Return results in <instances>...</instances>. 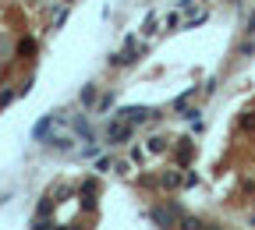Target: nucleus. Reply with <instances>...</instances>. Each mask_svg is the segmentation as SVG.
Segmentation results:
<instances>
[{
	"label": "nucleus",
	"instance_id": "f257e3e1",
	"mask_svg": "<svg viewBox=\"0 0 255 230\" xmlns=\"http://www.w3.org/2000/svg\"><path fill=\"white\" fill-rule=\"evenodd\" d=\"M181 216H184V213H181L177 206H174V209H163V206H152V209H149V220H152L156 227H163V230H174V227L181 223Z\"/></svg>",
	"mask_w": 255,
	"mask_h": 230
},
{
	"label": "nucleus",
	"instance_id": "f03ea898",
	"mask_svg": "<svg viewBox=\"0 0 255 230\" xmlns=\"http://www.w3.org/2000/svg\"><path fill=\"white\" fill-rule=\"evenodd\" d=\"M131 127L135 124H128V120H114V124H107V142L110 145H121V142H128V138H131Z\"/></svg>",
	"mask_w": 255,
	"mask_h": 230
},
{
	"label": "nucleus",
	"instance_id": "7ed1b4c3",
	"mask_svg": "<svg viewBox=\"0 0 255 230\" xmlns=\"http://www.w3.org/2000/svg\"><path fill=\"white\" fill-rule=\"evenodd\" d=\"M117 117L128 120V124H145L149 117H156V110H149V107H121Z\"/></svg>",
	"mask_w": 255,
	"mask_h": 230
},
{
	"label": "nucleus",
	"instance_id": "20e7f679",
	"mask_svg": "<svg viewBox=\"0 0 255 230\" xmlns=\"http://www.w3.org/2000/svg\"><path fill=\"white\" fill-rule=\"evenodd\" d=\"M71 127L78 131L85 142H96V135H92V127H89V117H85V114H82V117H75V120H71Z\"/></svg>",
	"mask_w": 255,
	"mask_h": 230
},
{
	"label": "nucleus",
	"instance_id": "39448f33",
	"mask_svg": "<svg viewBox=\"0 0 255 230\" xmlns=\"http://www.w3.org/2000/svg\"><path fill=\"white\" fill-rule=\"evenodd\" d=\"M78 100H82V107H96V103H100V92H96V85H82Z\"/></svg>",
	"mask_w": 255,
	"mask_h": 230
},
{
	"label": "nucleus",
	"instance_id": "423d86ee",
	"mask_svg": "<svg viewBox=\"0 0 255 230\" xmlns=\"http://www.w3.org/2000/svg\"><path fill=\"white\" fill-rule=\"evenodd\" d=\"M50 127H53V114H46L36 127H32V138H46V131H50Z\"/></svg>",
	"mask_w": 255,
	"mask_h": 230
},
{
	"label": "nucleus",
	"instance_id": "0eeeda50",
	"mask_svg": "<svg viewBox=\"0 0 255 230\" xmlns=\"http://www.w3.org/2000/svg\"><path fill=\"white\" fill-rule=\"evenodd\" d=\"M163 184H167V188H184V177H181L177 170H170V174H163Z\"/></svg>",
	"mask_w": 255,
	"mask_h": 230
},
{
	"label": "nucleus",
	"instance_id": "6e6552de",
	"mask_svg": "<svg viewBox=\"0 0 255 230\" xmlns=\"http://www.w3.org/2000/svg\"><path fill=\"white\" fill-rule=\"evenodd\" d=\"M177 227H181V230H202V220H195V216H181Z\"/></svg>",
	"mask_w": 255,
	"mask_h": 230
},
{
	"label": "nucleus",
	"instance_id": "1a4fd4ad",
	"mask_svg": "<svg viewBox=\"0 0 255 230\" xmlns=\"http://www.w3.org/2000/svg\"><path fill=\"white\" fill-rule=\"evenodd\" d=\"M191 96H195V89H188V92H181V96H177V100H174V110H184V107H188V100H191Z\"/></svg>",
	"mask_w": 255,
	"mask_h": 230
},
{
	"label": "nucleus",
	"instance_id": "9d476101",
	"mask_svg": "<svg viewBox=\"0 0 255 230\" xmlns=\"http://www.w3.org/2000/svg\"><path fill=\"white\" fill-rule=\"evenodd\" d=\"M14 96H18L14 89H4V92H0V110H4V107H11V103H14Z\"/></svg>",
	"mask_w": 255,
	"mask_h": 230
},
{
	"label": "nucleus",
	"instance_id": "9b49d317",
	"mask_svg": "<svg viewBox=\"0 0 255 230\" xmlns=\"http://www.w3.org/2000/svg\"><path fill=\"white\" fill-rule=\"evenodd\" d=\"M110 107H114V92H107V96H100V103H96V110H100V114H103V110H110Z\"/></svg>",
	"mask_w": 255,
	"mask_h": 230
},
{
	"label": "nucleus",
	"instance_id": "f8f14e48",
	"mask_svg": "<svg viewBox=\"0 0 255 230\" xmlns=\"http://www.w3.org/2000/svg\"><path fill=\"white\" fill-rule=\"evenodd\" d=\"M50 145H53L57 152H68V149H71V138H50Z\"/></svg>",
	"mask_w": 255,
	"mask_h": 230
},
{
	"label": "nucleus",
	"instance_id": "ddd939ff",
	"mask_svg": "<svg viewBox=\"0 0 255 230\" xmlns=\"http://www.w3.org/2000/svg\"><path fill=\"white\" fill-rule=\"evenodd\" d=\"M163 149H167L163 138H149V152H163Z\"/></svg>",
	"mask_w": 255,
	"mask_h": 230
},
{
	"label": "nucleus",
	"instance_id": "4468645a",
	"mask_svg": "<svg viewBox=\"0 0 255 230\" xmlns=\"http://www.w3.org/2000/svg\"><path fill=\"white\" fill-rule=\"evenodd\" d=\"M96 170L107 174V170H110V159H107V156H100V159H96Z\"/></svg>",
	"mask_w": 255,
	"mask_h": 230
},
{
	"label": "nucleus",
	"instance_id": "2eb2a0df",
	"mask_svg": "<svg viewBox=\"0 0 255 230\" xmlns=\"http://www.w3.org/2000/svg\"><path fill=\"white\" fill-rule=\"evenodd\" d=\"M142 32H145V36H149V32H156V14L145 18V28H142Z\"/></svg>",
	"mask_w": 255,
	"mask_h": 230
},
{
	"label": "nucleus",
	"instance_id": "dca6fc26",
	"mask_svg": "<svg viewBox=\"0 0 255 230\" xmlns=\"http://www.w3.org/2000/svg\"><path fill=\"white\" fill-rule=\"evenodd\" d=\"M206 18H209V14H206V11H202V14H195V18H191V21H188V28H195V25H202V21H206Z\"/></svg>",
	"mask_w": 255,
	"mask_h": 230
},
{
	"label": "nucleus",
	"instance_id": "f3484780",
	"mask_svg": "<svg viewBox=\"0 0 255 230\" xmlns=\"http://www.w3.org/2000/svg\"><path fill=\"white\" fill-rule=\"evenodd\" d=\"M174 25H181V14L174 11V14H167V28H174Z\"/></svg>",
	"mask_w": 255,
	"mask_h": 230
},
{
	"label": "nucleus",
	"instance_id": "a211bd4d",
	"mask_svg": "<svg viewBox=\"0 0 255 230\" xmlns=\"http://www.w3.org/2000/svg\"><path fill=\"white\" fill-rule=\"evenodd\" d=\"M32 230H50V223H46V220H43V216H39V220H36V223H32Z\"/></svg>",
	"mask_w": 255,
	"mask_h": 230
},
{
	"label": "nucleus",
	"instance_id": "6ab92c4d",
	"mask_svg": "<svg viewBox=\"0 0 255 230\" xmlns=\"http://www.w3.org/2000/svg\"><path fill=\"white\" fill-rule=\"evenodd\" d=\"M231 4H234V0H231Z\"/></svg>",
	"mask_w": 255,
	"mask_h": 230
}]
</instances>
